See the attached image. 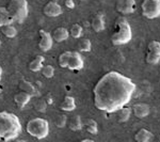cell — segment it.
Masks as SVG:
<instances>
[{
  "instance_id": "cell-32",
  "label": "cell",
  "mask_w": 160,
  "mask_h": 142,
  "mask_svg": "<svg viewBox=\"0 0 160 142\" xmlns=\"http://www.w3.org/2000/svg\"><path fill=\"white\" fill-rule=\"evenodd\" d=\"M1 77H2V68L0 66V80H1Z\"/></svg>"
},
{
  "instance_id": "cell-29",
  "label": "cell",
  "mask_w": 160,
  "mask_h": 142,
  "mask_svg": "<svg viewBox=\"0 0 160 142\" xmlns=\"http://www.w3.org/2000/svg\"><path fill=\"white\" fill-rule=\"evenodd\" d=\"M66 123H68V117H66L65 114H59L58 117L55 119V124L57 127H59V128L64 127V126L66 125Z\"/></svg>"
},
{
  "instance_id": "cell-6",
  "label": "cell",
  "mask_w": 160,
  "mask_h": 142,
  "mask_svg": "<svg viewBox=\"0 0 160 142\" xmlns=\"http://www.w3.org/2000/svg\"><path fill=\"white\" fill-rule=\"evenodd\" d=\"M26 130L30 136L41 140L46 138L49 134V124L45 119L42 118L31 119L26 125Z\"/></svg>"
},
{
  "instance_id": "cell-12",
  "label": "cell",
  "mask_w": 160,
  "mask_h": 142,
  "mask_svg": "<svg viewBox=\"0 0 160 142\" xmlns=\"http://www.w3.org/2000/svg\"><path fill=\"white\" fill-rule=\"evenodd\" d=\"M132 112L138 119H144L146 118L151 112V107L145 104V103H138L132 106Z\"/></svg>"
},
{
  "instance_id": "cell-26",
  "label": "cell",
  "mask_w": 160,
  "mask_h": 142,
  "mask_svg": "<svg viewBox=\"0 0 160 142\" xmlns=\"http://www.w3.org/2000/svg\"><path fill=\"white\" fill-rule=\"evenodd\" d=\"M69 35L74 38H80L82 35V27L79 24H74L69 29Z\"/></svg>"
},
{
  "instance_id": "cell-5",
  "label": "cell",
  "mask_w": 160,
  "mask_h": 142,
  "mask_svg": "<svg viewBox=\"0 0 160 142\" xmlns=\"http://www.w3.org/2000/svg\"><path fill=\"white\" fill-rule=\"evenodd\" d=\"M7 10L13 23L22 24L28 16V1L27 0H10Z\"/></svg>"
},
{
  "instance_id": "cell-34",
  "label": "cell",
  "mask_w": 160,
  "mask_h": 142,
  "mask_svg": "<svg viewBox=\"0 0 160 142\" xmlns=\"http://www.w3.org/2000/svg\"><path fill=\"white\" fill-rule=\"evenodd\" d=\"M0 45H1V40H0Z\"/></svg>"
},
{
  "instance_id": "cell-13",
  "label": "cell",
  "mask_w": 160,
  "mask_h": 142,
  "mask_svg": "<svg viewBox=\"0 0 160 142\" xmlns=\"http://www.w3.org/2000/svg\"><path fill=\"white\" fill-rule=\"evenodd\" d=\"M91 27L95 32H102L105 30V15L104 13H97L93 17L91 22Z\"/></svg>"
},
{
  "instance_id": "cell-14",
  "label": "cell",
  "mask_w": 160,
  "mask_h": 142,
  "mask_svg": "<svg viewBox=\"0 0 160 142\" xmlns=\"http://www.w3.org/2000/svg\"><path fill=\"white\" fill-rule=\"evenodd\" d=\"M31 97L32 96L30 94H28V93H26L24 91H20L14 95V103L17 105V107L19 109H24L25 106L30 102Z\"/></svg>"
},
{
  "instance_id": "cell-2",
  "label": "cell",
  "mask_w": 160,
  "mask_h": 142,
  "mask_svg": "<svg viewBox=\"0 0 160 142\" xmlns=\"http://www.w3.org/2000/svg\"><path fill=\"white\" fill-rule=\"evenodd\" d=\"M22 131V124L16 114L9 111H0V140H14Z\"/></svg>"
},
{
  "instance_id": "cell-1",
  "label": "cell",
  "mask_w": 160,
  "mask_h": 142,
  "mask_svg": "<svg viewBox=\"0 0 160 142\" xmlns=\"http://www.w3.org/2000/svg\"><path fill=\"white\" fill-rule=\"evenodd\" d=\"M136 88V84L127 76L117 71L108 72L93 89L94 106L100 111L117 112L130 102Z\"/></svg>"
},
{
  "instance_id": "cell-27",
  "label": "cell",
  "mask_w": 160,
  "mask_h": 142,
  "mask_svg": "<svg viewBox=\"0 0 160 142\" xmlns=\"http://www.w3.org/2000/svg\"><path fill=\"white\" fill-rule=\"evenodd\" d=\"M47 106H48V103L46 102L45 99H40L34 103V108L38 112H45Z\"/></svg>"
},
{
  "instance_id": "cell-4",
  "label": "cell",
  "mask_w": 160,
  "mask_h": 142,
  "mask_svg": "<svg viewBox=\"0 0 160 142\" xmlns=\"http://www.w3.org/2000/svg\"><path fill=\"white\" fill-rule=\"evenodd\" d=\"M58 63L62 68L80 71L83 68L84 61L78 51H64L58 58Z\"/></svg>"
},
{
  "instance_id": "cell-7",
  "label": "cell",
  "mask_w": 160,
  "mask_h": 142,
  "mask_svg": "<svg viewBox=\"0 0 160 142\" xmlns=\"http://www.w3.org/2000/svg\"><path fill=\"white\" fill-rule=\"evenodd\" d=\"M142 15L148 19L160 17V0H143L141 4Z\"/></svg>"
},
{
  "instance_id": "cell-21",
  "label": "cell",
  "mask_w": 160,
  "mask_h": 142,
  "mask_svg": "<svg viewBox=\"0 0 160 142\" xmlns=\"http://www.w3.org/2000/svg\"><path fill=\"white\" fill-rule=\"evenodd\" d=\"M82 125L86 127V130L91 135H96L98 133V126H97V122L93 119H87Z\"/></svg>"
},
{
  "instance_id": "cell-15",
  "label": "cell",
  "mask_w": 160,
  "mask_h": 142,
  "mask_svg": "<svg viewBox=\"0 0 160 142\" xmlns=\"http://www.w3.org/2000/svg\"><path fill=\"white\" fill-rule=\"evenodd\" d=\"M51 37H52L53 41H56V42H64L69 37V31L64 27H58L52 31Z\"/></svg>"
},
{
  "instance_id": "cell-33",
  "label": "cell",
  "mask_w": 160,
  "mask_h": 142,
  "mask_svg": "<svg viewBox=\"0 0 160 142\" xmlns=\"http://www.w3.org/2000/svg\"><path fill=\"white\" fill-rule=\"evenodd\" d=\"M80 1H86V0H80Z\"/></svg>"
},
{
  "instance_id": "cell-20",
  "label": "cell",
  "mask_w": 160,
  "mask_h": 142,
  "mask_svg": "<svg viewBox=\"0 0 160 142\" xmlns=\"http://www.w3.org/2000/svg\"><path fill=\"white\" fill-rule=\"evenodd\" d=\"M118 121L120 123H125L129 120L130 115H131V112H132V109L129 107H126L124 106L121 109L118 110Z\"/></svg>"
},
{
  "instance_id": "cell-19",
  "label": "cell",
  "mask_w": 160,
  "mask_h": 142,
  "mask_svg": "<svg viewBox=\"0 0 160 142\" xmlns=\"http://www.w3.org/2000/svg\"><path fill=\"white\" fill-rule=\"evenodd\" d=\"M76 108V103L73 96H65L63 102L60 104V109L62 111H73Z\"/></svg>"
},
{
  "instance_id": "cell-18",
  "label": "cell",
  "mask_w": 160,
  "mask_h": 142,
  "mask_svg": "<svg viewBox=\"0 0 160 142\" xmlns=\"http://www.w3.org/2000/svg\"><path fill=\"white\" fill-rule=\"evenodd\" d=\"M69 129L71 130H74V131H77V130H80L83 125H82V121H81V118L80 115H73L69 119H68V123Z\"/></svg>"
},
{
  "instance_id": "cell-8",
  "label": "cell",
  "mask_w": 160,
  "mask_h": 142,
  "mask_svg": "<svg viewBox=\"0 0 160 142\" xmlns=\"http://www.w3.org/2000/svg\"><path fill=\"white\" fill-rule=\"evenodd\" d=\"M146 62L151 65H156L160 62V42L151 41L148 46Z\"/></svg>"
},
{
  "instance_id": "cell-25",
  "label": "cell",
  "mask_w": 160,
  "mask_h": 142,
  "mask_svg": "<svg viewBox=\"0 0 160 142\" xmlns=\"http://www.w3.org/2000/svg\"><path fill=\"white\" fill-rule=\"evenodd\" d=\"M2 33H3L7 38H13L17 35V30L14 26H12V24H10V25H6L2 27Z\"/></svg>"
},
{
  "instance_id": "cell-9",
  "label": "cell",
  "mask_w": 160,
  "mask_h": 142,
  "mask_svg": "<svg viewBox=\"0 0 160 142\" xmlns=\"http://www.w3.org/2000/svg\"><path fill=\"white\" fill-rule=\"evenodd\" d=\"M115 9L123 15H129L136 11V0H117Z\"/></svg>"
},
{
  "instance_id": "cell-23",
  "label": "cell",
  "mask_w": 160,
  "mask_h": 142,
  "mask_svg": "<svg viewBox=\"0 0 160 142\" xmlns=\"http://www.w3.org/2000/svg\"><path fill=\"white\" fill-rule=\"evenodd\" d=\"M43 62H44V57L38 55L30 62L28 68H29L31 72H38L43 68Z\"/></svg>"
},
{
  "instance_id": "cell-16",
  "label": "cell",
  "mask_w": 160,
  "mask_h": 142,
  "mask_svg": "<svg viewBox=\"0 0 160 142\" xmlns=\"http://www.w3.org/2000/svg\"><path fill=\"white\" fill-rule=\"evenodd\" d=\"M154 134L146 128H141L135 135V140L138 142H149L154 140Z\"/></svg>"
},
{
  "instance_id": "cell-24",
  "label": "cell",
  "mask_w": 160,
  "mask_h": 142,
  "mask_svg": "<svg viewBox=\"0 0 160 142\" xmlns=\"http://www.w3.org/2000/svg\"><path fill=\"white\" fill-rule=\"evenodd\" d=\"M91 47H92V44L89 38H80V40H78L77 48H78L79 51H82V53H89V51H91Z\"/></svg>"
},
{
  "instance_id": "cell-3",
  "label": "cell",
  "mask_w": 160,
  "mask_h": 142,
  "mask_svg": "<svg viewBox=\"0 0 160 142\" xmlns=\"http://www.w3.org/2000/svg\"><path fill=\"white\" fill-rule=\"evenodd\" d=\"M132 38V31L128 20L125 17H118L114 24V32L111 35V42L113 45L120 46L129 43Z\"/></svg>"
},
{
  "instance_id": "cell-22",
  "label": "cell",
  "mask_w": 160,
  "mask_h": 142,
  "mask_svg": "<svg viewBox=\"0 0 160 142\" xmlns=\"http://www.w3.org/2000/svg\"><path fill=\"white\" fill-rule=\"evenodd\" d=\"M13 23L12 17L10 16L7 8L0 7V28H2L6 25H10Z\"/></svg>"
},
{
  "instance_id": "cell-17",
  "label": "cell",
  "mask_w": 160,
  "mask_h": 142,
  "mask_svg": "<svg viewBox=\"0 0 160 142\" xmlns=\"http://www.w3.org/2000/svg\"><path fill=\"white\" fill-rule=\"evenodd\" d=\"M18 88H19L20 91H24L26 93H28V94H30L31 96H38V95L37 88L33 86L31 82L27 81V80H20Z\"/></svg>"
},
{
  "instance_id": "cell-28",
  "label": "cell",
  "mask_w": 160,
  "mask_h": 142,
  "mask_svg": "<svg viewBox=\"0 0 160 142\" xmlns=\"http://www.w3.org/2000/svg\"><path fill=\"white\" fill-rule=\"evenodd\" d=\"M41 71H42V74L44 77H46V78H52L53 75H55V68H53V66L51 65H44L42 68H41Z\"/></svg>"
},
{
  "instance_id": "cell-30",
  "label": "cell",
  "mask_w": 160,
  "mask_h": 142,
  "mask_svg": "<svg viewBox=\"0 0 160 142\" xmlns=\"http://www.w3.org/2000/svg\"><path fill=\"white\" fill-rule=\"evenodd\" d=\"M64 4L68 9H74L75 8V2L74 0H64Z\"/></svg>"
},
{
  "instance_id": "cell-10",
  "label": "cell",
  "mask_w": 160,
  "mask_h": 142,
  "mask_svg": "<svg viewBox=\"0 0 160 142\" xmlns=\"http://www.w3.org/2000/svg\"><path fill=\"white\" fill-rule=\"evenodd\" d=\"M38 35H40V41H38V48L42 51H48L51 49L53 45V38L51 34L47 31L41 29L38 30Z\"/></svg>"
},
{
  "instance_id": "cell-31",
  "label": "cell",
  "mask_w": 160,
  "mask_h": 142,
  "mask_svg": "<svg viewBox=\"0 0 160 142\" xmlns=\"http://www.w3.org/2000/svg\"><path fill=\"white\" fill-rule=\"evenodd\" d=\"M81 141L82 142H93L94 140H93V139H82Z\"/></svg>"
},
{
  "instance_id": "cell-11",
  "label": "cell",
  "mask_w": 160,
  "mask_h": 142,
  "mask_svg": "<svg viewBox=\"0 0 160 142\" xmlns=\"http://www.w3.org/2000/svg\"><path fill=\"white\" fill-rule=\"evenodd\" d=\"M62 8L60 4L55 0H49L47 3L45 4L43 9V13L48 17H57L60 16L62 14Z\"/></svg>"
}]
</instances>
